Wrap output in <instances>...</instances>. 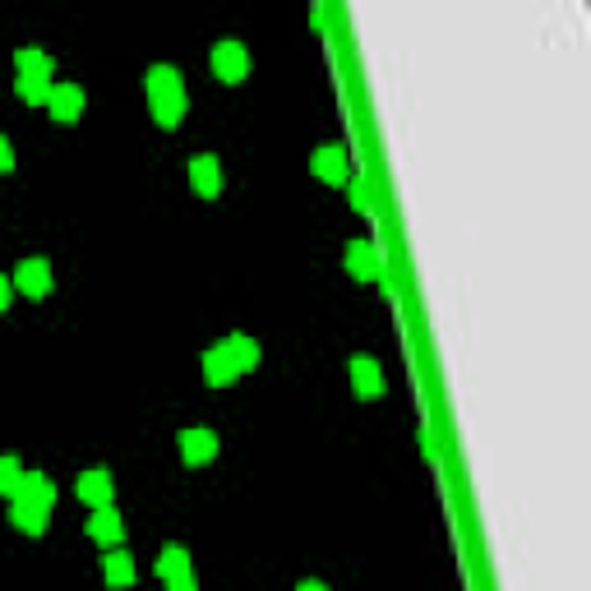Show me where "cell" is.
Masks as SVG:
<instances>
[{"instance_id":"1","label":"cell","mask_w":591,"mask_h":591,"mask_svg":"<svg viewBox=\"0 0 591 591\" xmlns=\"http://www.w3.org/2000/svg\"><path fill=\"white\" fill-rule=\"evenodd\" d=\"M144 88H148V107H153V121L162 130H176L185 116V84L181 74L171 70V65H153L144 74Z\"/></svg>"},{"instance_id":"2","label":"cell","mask_w":591,"mask_h":591,"mask_svg":"<svg viewBox=\"0 0 591 591\" xmlns=\"http://www.w3.org/2000/svg\"><path fill=\"white\" fill-rule=\"evenodd\" d=\"M310 171H314V176H319L324 185H347V181H351L347 148H342V144H324V148H314Z\"/></svg>"},{"instance_id":"3","label":"cell","mask_w":591,"mask_h":591,"mask_svg":"<svg viewBox=\"0 0 591 591\" xmlns=\"http://www.w3.org/2000/svg\"><path fill=\"white\" fill-rule=\"evenodd\" d=\"M213 74H218L222 84H241L245 74H250V51L241 42H218L213 47Z\"/></svg>"},{"instance_id":"4","label":"cell","mask_w":591,"mask_h":591,"mask_svg":"<svg viewBox=\"0 0 591 591\" xmlns=\"http://www.w3.org/2000/svg\"><path fill=\"white\" fill-rule=\"evenodd\" d=\"M181 458L190 462V467H204V462L218 458V435L213 430H204V425H194V430H181Z\"/></svg>"},{"instance_id":"5","label":"cell","mask_w":591,"mask_h":591,"mask_svg":"<svg viewBox=\"0 0 591 591\" xmlns=\"http://www.w3.org/2000/svg\"><path fill=\"white\" fill-rule=\"evenodd\" d=\"M74 495L84 499L88 508H111V495H116V481H111V471L93 467L79 476V485H74Z\"/></svg>"},{"instance_id":"6","label":"cell","mask_w":591,"mask_h":591,"mask_svg":"<svg viewBox=\"0 0 591 591\" xmlns=\"http://www.w3.org/2000/svg\"><path fill=\"white\" fill-rule=\"evenodd\" d=\"M47 111H51V116H56L61 125L79 121V116H84V88H79V84H51Z\"/></svg>"},{"instance_id":"7","label":"cell","mask_w":591,"mask_h":591,"mask_svg":"<svg viewBox=\"0 0 591 591\" xmlns=\"http://www.w3.org/2000/svg\"><path fill=\"white\" fill-rule=\"evenodd\" d=\"M14 287L24 291V296H33V301H42L51 291V264L47 259H24L19 273H14Z\"/></svg>"},{"instance_id":"8","label":"cell","mask_w":591,"mask_h":591,"mask_svg":"<svg viewBox=\"0 0 591 591\" xmlns=\"http://www.w3.org/2000/svg\"><path fill=\"white\" fill-rule=\"evenodd\" d=\"M351 388H356V398L361 402L384 393V374H379V365H374L370 356H351Z\"/></svg>"},{"instance_id":"9","label":"cell","mask_w":591,"mask_h":591,"mask_svg":"<svg viewBox=\"0 0 591 591\" xmlns=\"http://www.w3.org/2000/svg\"><path fill=\"white\" fill-rule=\"evenodd\" d=\"M14 499H19V504H28V508H37V513H51V504H56V485H51L42 471H28Z\"/></svg>"},{"instance_id":"10","label":"cell","mask_w":591,"mask_h":591,"mask_svg":"<svg viewBox=\"0 0 591 591\" xmlns=\"http://www.w3.org/2000/svg\"><path fill=\"white\" fill-rule=\"evenodd\" d=\"M190 185L194 194H204V199H218L222 194V167H218V157H194L190 162Z\"/></svg>"},{"instance_id":"11","label":"cell","mask_w":591,"mask_h":591,"mask_svg":"<svg viewBox=\"0 0 591 591\" xmlns=\"http://www.w3.org/2000/svg\"><path fill=\"white\" fill-rule=\"evenodd\" d=\"M88 536H93L102 550H116L125 536L121 518H116V508H93V518H88Z\"/></svg>"},{"instance_id":"12","label":"cell","mask_w":591,"mask_h":591,"mask_svg":"<svg viewBox=\"0 0 591 591\" xmlns=\"http://www.w3.org/2000/svg\"><path fill=\"white\" fill-rule=\"evenodd\" d=\"M347 273H351L356 282L379 278V254H374L370 241H351V245H347Z\"/></svg>"},{"instance_id":"13","label":"cell","mask_w":591,"mask_h":591,"mask_svg":"<svg viewBox=\"0 0 591 591\" xmlns=\"http://www.w3.org/2000/svg\"><path fill=\"white\" fill-rule=\"evenodd\" d=\"M204 379L213 388H227V384H236L241 374H236V365H231V356H227V347H208L204 351Z\"/></svg>"},{"instance_id":"14","label":"cell","mask_w":591,"mask_h":591,"mask_svg":"<svg viewBox=\"0 0 591 591\" xmlns=\"http://www.w3.org/2000/svg\"><path fill=\"white\" fill-rule=\"evenodd\" d=\"M222 347H227V356H231V365H236V374H245V370H254V365H259V342H254L250 333H231Z\"/></svg>"},{"instance_id":"15","label":"cell","mask_w":591,"mask_h":591,"mask_svg":"<svg viewBox=\"0 0 591 591\" xmlns=\"http://www.w3.org/2000/svg\"><path fill=\"white\" fill-rule=\"evenodd\" d=\"M190 573V555H185L181 545H162V555H157V578L162 582H176Z\"/></svg>"},{"instance_id":"16","label":"cell","mask_w":591,"mask_h":591,"mask_svg":"<svg viewBox=\"0 0 591 591\" xmlns=\"http://www.w3.org/2000/svg\"><path fill=\"white\" fill-rule=\"evenodd\" d=\"M102 573H107L111 587H130V582H134V559L125 555V550H107V559H102Z\"/></svg>"},{"instance_id":"17","label":"cell","mask_w":591,"mask_h":591,"mask_svg":"<svg viewBox=\"0 0 591 591\" xmlns=\"http://www.w3.org/2000/svg\"><path fill=\"white\" fill-rule=\"evenodd\" d=\"M10 522L19 531H28V536H42V531H47V513H37V508L19 504V499H10Z\"/></svg>"},{"instance_id":"18","label":"cell","mask_w":591,"mask_h":591,"mask_svg":"<svg viewBox=\"0 0 591 591\" xmlns=\"http://www.w3.org/2000/svg\"><path fill=\"white\" fill-rule=\"evenodd\" d=\"M14 65H19V74H28V79H51V56L37 47H24L14 56Z\"/></svg>"},{"instance_id":"19","label":"cell","mask_w":591,"mask_h":591,"mask_svg":"<svg viewBox=\"0 0 591 591\" xmlns=\"http://www.w3.org/2000/svg\"><path fill=\"white\" fill-rule=\"evenodd\" d=\"M14 93H19V102H28V107H47L51 79H28V74H19V79H14Z\"/></svg>"},{"instance_id":"20","label":"cell","mask_w":591,"mask_h":591,"mask_svg":"<svg viewBox=\"0 0 591 591\" xmlns=\"http://www.w3.org/2000/svg\"><path fill=\"white\" fill-rule=\"evenodd\" d=\"M24 476H28L24 462L5 453V458H0V495H10V499H14V495H19V485H24Z\"/></svg>"},{"instance_id":"21","label":"cell","mask_w":591,"mask_h":591,"mask_svg":"<svg viewBox=\"0 0 591 591\" xmlns=\"http://www.w3.org/2000/svg\"><path fill=\"white\" fill-rule=\"evenodd\" d=\"M14 167V148H10V139H0V176Z\"/></svg>"},{"instance_id":"22","label":"cell","mask_w":591,"mask_h":591,"mask_svg":"<svg viewBox=\"0 0 591 591\" xmlns=\"http://www.w3.org/2000/svg\"><path fill=\"white\" fill-rule=\"evenodd\" d=\"M167 591H199V587H194V573H185V578L167 582Z\"/></svg>"},{"instance_id":"23","label":"cell","mask_w":591,"mask_h":591,"mask_svg":"<svg viewBox=\"0 0 591 591\" xmlns=\"http://www.w3.org/2000/svg\"><path fill=\"white\" fill-rule=\"evenodd\" d=\"M10 291H14V282L5 278V273H0V310H5V305H10Z\"/></svg>"},{"instance_id":"24","label":"cell","mask_w":591,"mask_h":591,"mask_svg":"<svg viewBox=\"0 0 591 591\" xmlns=\"http://www.w3.org/2000/svg\"><path fill=\"white\" fill-rule=\"evenodd\" d=\"M296 591H328V587H324V582H301Z\"/></svg>"}]
</instances>
